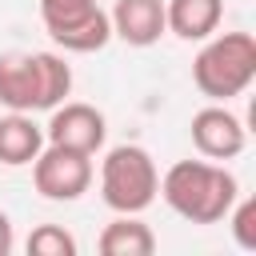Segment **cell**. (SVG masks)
<instances>
[{
	"label": "cell",
	"instance_id": "7c38bea8",
	"mask_svg": "<svg viewBox=\"0 0 256 256\" xmlns=\"http://www.w3.org/2000/svg\"><path fill=\"white\" fill-rule=\"evenodd\" d=\"M96 248H100V256H152V252H156V236H152V228H148L144 220L120 212V216L100 232Z\"/></svg>",
	"mask_w": 256,
	"mask_h": 256
},
{
	"label": "cell",
	"instance_id": "7a4b0ae2",
	"mask_svg": "<svg viewBox=\"0 0 256 256\" xmlns=\"http://www.w3.org/2000/svg\"><path fill=\"white\" fill-rule=\"evenodd\" d=\"M72 92V68L56 52H0V104L8 112H52Z\"/></svg>",
	"mask_w": 256,
	"mask_h": 256
},
{
	"label": "cell",
	"instance_id": "277c9868",
	"mask_svg": "<svg viewBox=\"0 0 256 256\" xmlns=\"http://www.w3.org/2000/svg\"><path fill=\"white\" fill-rule=\"evenodd\" d=\"M160 188V172L156 160L148 156V148L140 144H116L108 148L104 164H100V200L112 212H128L140 216Z\"/></svg>",
	"mask_w": 256,
	"mask_h": 256
},
{
	"label": "cell",
	"instance_id": "30bf717a",
	"mask_svg": "<svg viewBox=\"0 0 256 256\" xmlns=\"http://www.w3.org/2000/svg\"><path fill=\"white\" fill-rule=\"evenodd\" d=\"M224 20V0H164V24L180 40H208Z\"/></svg>",
	"mask_w": 256,
	"mask_h": 256
},
{
	"label": "cell",
	"instance_id": "4fadbf2b",
	"mask_svg": "<svg viewBox=\"0 0 256 256\" xmlns=\"http://www.w3.org/2000/svg\"><path fill=\"white\" fill-rule=\"evenodd\" d=\"M28 256H76V236L60 224H40L28 236Z\"/></svg>",
	"mask_w": 256,
	"mask_h": 256
},
{
	"label": "cell",
	"instance_id": "8992f818",
	"mask_svg": "<svg viewBox=\"0 0 256 256\" xmlns=\"http://www.w3.org/2000/svg\"><path fill=\"white\" fill-rule=\"evenodd\" d=\"M32 184H36V192L44 200L72 204V200H80L92 188V156L88 152H76V148L48 144L32 160Z\"/></svg>",
	"mask_w": 256,
	"mask_h": 256
},
{
	"label": "cell",
	"instance_id": "8fae6325",
	"mask_svg": "<svg viewBox=\"0 0 256 256\" xmlns=\"http://www.w3.org/2000/svg\"><path fill=\"white\" fill-rule=\"evenodd\" d=\"M40 148H44V128L32 120V112L0 116V164L24 168L40 156Z\"/></svg>",
	"mask_w": 256,
	"mask_h": 256
},
{
	"label": "cell",
	"instance_id": "5bb4252c",
	"mask_svg": "<svg viewBox=\"0 0 256 256\" xmlns=\"http://www.w3.org/2000/svg\"><path fill=\"white\" fill-rule=\"evenodd\" d=\"M224 220H228V228H232L236 248L256 252V200H240V196H236V204L228 208Z\"/></svg>",
	"mask_w": 256,
	"mask_h": 256
},
{
	"label": "cell",
	"instance_id": "9a60e30c",
	"mask_svg": "<svg viewBox=\"0 0 256 256\" xmlns=\"http://www.w3.org/2000/svg\"><path fill=\"white\" fill-rule=\"evenodd\" d=\"M12 244H16V236H12V220L0 212V256H8V252H12Z\"/></svg>",
	"mask_w": 256,
	"mask_h": 256
},
{
	"label": "cell",
	"instance_id": "ba28073f",
	"mask_svg": "<svg viewBox=\"0 0 256 256\" xmlns=\"http://www.w3.org/2000/svg\"><path fill=\"white\" fill-rule=\"evenodd\" d=\"M192 132V144L204 160H236L248 144V128L236 112H228L224 104H208L192 116L188 124Z\"/></svg>",
	"mask_w": 256,
	"mask_h": 256
},
{
	"label": "cell",
	"instance_id": "52a82bcc",
	"mask_svg": "<svg viewBox=\"0 0 256 256\" xmlns=\"http://www.w3.org/2000/svg\"><path fill=\"white\" fill-rule=\"evenodd\" d=\"M104 136H108V120L100 108L92 104H80V100H60L44 124V140L48 144H60V148H76V152H88L96 156L104 148Z\"/></svg>",
	"mask_w": 256,
	"mask_h": 256
},
{
	"label": "cell",
	"instance_id": "3957f363",
	"mask_svg": "<svg viewBox=\"0 0 256 256\" xmlns=\"http://www.w3.org/2000/svg\"><path fill=\"white\" fill-rule=\"evenodd\" d=\"M256 80V40L252 32H224L208 36V44L192 60V84L212 104H224L240 96Z\"/></svg>",
	"mask_w": 256,
	"mask_h": 256
},
{
	"label": "cell",
	"instance_id": "5b68a950",
	"mask_svg": "<svg viewBox=\"0 0 256 256\" xmlns=\"http://www.w3.org/2000/svg\"><path fill=\"white\" fill-rule=\"evenodd\" d=\"M40 20L64 52H100L112 40L108 12L96 0H40Z\"/></svg>",
	"mask_w": 256,
	"mask_h": 256
},
{
	"label": "cell",
	"instance_id": "6da1fadb",
	"mask_svg": "<svg viewBox=\"0 0 256 256\" xmlns=\"http://www.w3.org/2000/svg\"><path fill=\"white\" fill-rule=\"evenodd\" d=\"M156 192L188 224H220L228 216V208L236 204L240 184H236V176L224 164H212V160H176L160 176Z\"/></svg>",
	"mask_w": 256,
	"mask_h": 256
},
{
	"label": "cell",
	"instance_id": "9c48e42d",
	"mask_svg": "<svg viewBox=\"0 0 256 256\" xmlns=\"http://www.w3.org/2000/svg\"><path fill=\"white\" fill-rule=\"evenodd\" d=\"M112 36H120L128 48H152L168 24H164V0H116L108 12Z\"/></svg>",
	"mask_w": 256,
	"mask_h": 256
}]
</instances>
